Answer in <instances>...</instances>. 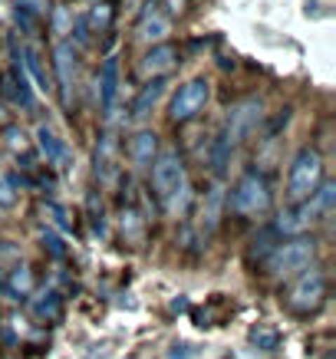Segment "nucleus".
Instances as JSON below:
<instances>
[{"label": "nucleus", "mask_w": 336, "mask_h": 359, "mask_svg": "<svg viewBox=\"0 0 336 359\" xmlns=\"http://www.w3.org/2000/svg\"><path fill=\"white\" fill-rule=\"evenodd\" d=\"M152 185L155 195L162 198V205L168 215H182L188 205V175H184V162L175 149H162L159 158L152 162Z\"/></svg>", "instance_id": "nucleus-1"}, {"label": "nucleus", "mask_w": 336, "mask_h": 359, "mask_svg": "<svg viewBox=\"0 0 336 359\" xmlns=\"http://www.w3.org/2000/svg\"><path fill=\"white\" fill-rule=\"evenodd\" d=\"M323 185V158L316 149H300L287 172V195L293 201H310Z\"/></svg>", "instance_id": "nucleus-2"}, {"label": "nucleus", "mask_w": 336, "mask_h": 359, "mask_svg": "<svg viewBox=\"0 0 336 359\" xmlns=\"http://www.w3.org/2000/svg\"><path fill=\"white\" fill-rule=\"evenodd\" d=\"M323 297H326V273L320 267H314V264L304 267V271L293 277L290 287H287V306L300 316L320 310Z\"/></svg>", "instance_id": "nucleus-3"}, {"label": "nucleus", "mask_w": 336, "mask_h": 359, "mask_svg": "<svg viewBox=\"0 0 336 359\" xmlns=\"http://www.w3.org/2000/svg\"><path fill=\"white\" fill-rule=\"evenodd\" d=\"M314 261V241L310 238H293V241H283L277 248H271V254L264 257L267 271L274 277H297V273L310 267Z\"/></svg>", "instance_id": "nucleus-4"}, {"label": "nucleus", "mask_w": 336, "mask_h": 359, "mask_svg": "<svg viewBox=\"0 0 336 359\" xmlns=\"http://www.w3.org/2000/svg\"><path fill=\"white\" fill-rule=\"evenodd\" d=\"M228 208L234 215H244V218H254V215H264L271 208V191H267V182L260 175L248 172L238 185L231 188L228 195Z\"/></svg>", "instance_id": "nucleus-5"}, {"label": "nucleus", "mask_w": 336, "mask_h": 359, "mask_svg": "<svg viewBox=\"0 0 336 359\" xmlns=\"http://www.w3.org/2000/svg\"><path fill=\"white\" fill-rule=\"evenodd\" d=\"M208 96H211V86H208V79H201V76L188 79L184 86H178V93H175V99H172V109H168L172 122L195 119L198 112L205 109Z\"/></svg>", "instance_id": "nucleus-6"}, {"label": "nucleus", "mask_w": 336, "mask_h": 359, "mask_svg": "<svg viewBox=\"0 0 336 359\" xmlns=\"http://www.w3.org/2000/svg\"><path fill=\"white\" fill-rule=\"evenodd\" d=\"M260 119V102L257 99H244V102H238L234 109H231L228 116V135H224V142H238L244 132H250L254 126H257Z\"/></svg>", "instance_id": "nucleus-7"}, {"label": "nucleus", "mask_w": 336, "mask_h": 359, "mask_svg": "<svg viewBox=\"0 0 336 359\" xmlns=\"http://www.w3.org/2000/svg\"><path fill=\"white\" fill-rule=\"evenodd\" d=\"M116 96H119V60L109 56L102 69H99V106H102V116H112Z\"/></svg>", "instance_id": "nucleus-8"}, {"label": "nucleus", "mask_w": 336, "mask_h": 359, "mask_svg": "<svg viewBox=\"0 0 336 359\" xmlns=\"http://www.w3.org/2000/svg\"><path fill=\"white\" fill-rule=\"evenodd\" d=\"M56 76H60V89H63V102H69V86L76 79V56L69 50V43H56Z\"/></svg>", "instance_id": "nucleus-9"}, {"label": "nucleus", "mask_w": 336, "mask_h": 359, "mask_svg": "<svg viewBox=\"0 0 336 359\" xmlns=\"http://www.w3.org/2000/svg\"><path fill=\"white\" fill-rule=\"evenodd\" d=\"M168 30H172V20H168V17H162L159 11H149L145 17H142V23H139V40L155 43V40L168 36Z\"/></svg>", "instance_id": "nucleus-10"}, {"label": "nucleus", "mask_w": 336, "mask_h": 359, "mask_svg": "<svg viewBox=\"0 0 336 359\" xmlns=\"http://www.w3.org/2000/svg\"><path fill=\"white\" fill-rule=\"evenodd\" d=\"M221 208H224V188L215 185L205 195V205H201V228L205 231L217 228V221H221Z\"/></svg>", "instance_id": "nucleus-11"}, {"label": "nucleus", "mask_w": 336, "mask_h": 359, "mask_svg": "<svg viewBox=\"0 0 336 359\" xmlns=\"http://www.w3.org/2000/svg\"><path fill=\"white\" fill-rule=\"evenodd\" d=\"M162 93H165V79H152V83L139 93L135 106H132V116H135V119H145V116L155 109V102L162 99Z\"/></svg>", "instance_id": "nucleus-12"}, {"label": "nucleus", "mask_w": 336, "mask_h": 359, "mask_svg": "<svg viewBox=\"0 0 336 359\" xmlns=\"http://www.w3.org/2000/svg\"><path fill=\"white\" fill-rule=\"evenodd\" d=\"M4 290L13 297V300H27L30 297V290H33V273H30V267H13L11 271V277H7V283H4Z\"/></svg>", "instance_id": "nucleus-13"}, {"label": "nucleus", "mask_w": 336, "mask_h": 359, "mask_svg": "<svg viewBox=\"0 0 336 359\" xmlns=\"http://www.w3.org/2000/svg\"><path fill=\"white\" fill-rule=\"evenodd\" d=\"M172 63H175L172 46H155V50H149L145 60H142V73H145V76H149V73H162V69H168Z\"/></svg>", "instance_id": "nucleus-14"}, {"label": "nucleus", "mask_w": 336, "mask_h": 359, "mask_svg": "<svg viewBox=\"0 0 336 359\" xmlns=\"http://www.w3.org/2000/svg\"><path fill=\"white\" fill-rule=\"evenodd\" d=\"M36 139H40V152L46 155V162H60L66 155V145L60 142V135H56L53 129L40 126V129H36Z\"/></svg>", "instance_id": "nucleus-15"}, {"label": "nucleus", "mask_w": 336, "mask_h": 359, "mask_svg": "<svg viewBox=\"0 0 336 359\" xmlns=\"http://www.w3.org/2000/svg\"><path fill=\"white\" fill-rule=\"evenodd\" d=\"M129 155L135 165H149L155 155V132H139L129 145Z\"/></svg>", "instance_id": "nucleus-16"}, {"label": "nucleus", "mask_w": 336, "mask_h": 359, "mask_svg": "<svg viewBox=\"0 0 336 359\" xmlns=\"http://www.w3.org/2000/svg\"><path fill=\"white\" fill-rule=\"evenodd\" d=\"M33 313L46 316V320H56L60 316V294L56 290H43V294L33 300Z\"/></svg>", "instance_id": "nucleus-17"}, {"label": "nucleus", "mask_w": 336, "mask_h": 359, "mask_svg": "<svg viewBox=\"0 0 336 359\" xmlns=\"http://www.w3.org/2000/svg\"><path fill=\"white\" fill-rule=\"evenodd\" d=\"M250 339H254V346L264 349V353H274L277 343H281V337H277L274 330H267V327H254L250 330Z\"/></svg>", "instance_id": "nucleus-18"}, {"label": "nucleus", "mask_w": 336, "mask_h": 359, "mask_svg": "<svg viewBox=\"0 0 336 359\" xmlns=\"http://www.w3.org/2000/svg\"><path fill=\"white\" fill-rule=\"evenodd\" d=\"M109 23H112V7H109V4H96V11L89 13V27L102 33Z\"/></svg>", "instance_id": "nucleus-19"}, {"label": "nucleus", "mask_w": 336, "mask_h": 359, "mask_svg": "<svg viewBox=\"0 0 336 359\" xmlns=\"http://www.w3.org/2000/svg\"><path fill=\"white\" fill-rule=\"evenodd\" d=\"M27 69L33 73V79H36V86L46 89V76H43V69H40V60H36V53H33V50H27Z\"/></svg>", "instance_id": "nucleus-20"}]
</instances>
